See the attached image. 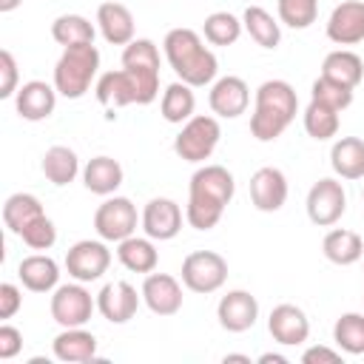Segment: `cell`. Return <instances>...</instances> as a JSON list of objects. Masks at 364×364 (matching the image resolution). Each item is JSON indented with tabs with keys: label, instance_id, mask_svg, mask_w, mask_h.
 Listing matches in <instances>:
<instances>
[{
	"label": "cell",
	"instance_id": "6da1fadb",
	"mask_svg": "<svg viewBox=\"0 0 364 364\" xmlns=\"http://www.w3.org/2000/svg\"><path fill=\"white\" fill-rule=\"evenodd\" d=\"M236 193V179L225 165H205L191 176L185 219L193 230H210L219 225L225 208Z\"/></svg>",
	"mask_w": 364,
	"mask_h": 364
},
{
	"label": "cell",
	"instance_id": "7a4b0ae2",
	"mask_svg": "<svg viewBox=\"0 0 364 364\" xmlns=\"http://www.w3.org/2000/svg\"><path fill=\"white\" fill-rule=\"evenodd\" d=\"M162 48H165L168 65L191 88H202V85H210L216 80V71H219L216 54L202 43L199 31H193V28H171L165 34V40H162Z\"/></svg>",
	"mask_w": 364,
	"mask_h": 364
},
{
	"label": "cell",
	"instance_id": "3957f363",
	"mask_svg": "<svg viewBox=\"0 0 364 364\" xmlns=\"http://www.w3.org/2000/svg\"><path fill=\"white\" fill-rule=\"evenodd\" d=\"M299 97L287 80H264L256 88V108L250 114V134L259 142H273L296 119Z\"/></svg>",
	"mask_w": 364,
	"mask_h": 364
},
{
	"label": "cell",
	"instance_id": "277c9868",
	"mask_svg": "<svg viewBox=\"0 0 364 364\" xmlns=\"http://www.w3.org/2000/svg\"><path fill=\"white\" fill-rule=\"evenodd\" d=\"M97 100L105 108H125V105H151L159 94V68H136L122 65L119 71L100 74Z\"/></svg>",
	"mask_w": 364,
	"mask_h": 364
},
{
	"label": "cell",
	"instance_id": "5b68a950",
	"mask_svg": "<svg viewBox=\"0 0 364 364\" xmlns=\"http://www.w3.org/2000/svg\"><path fill=\"white\" fill-rule=\"evenodd\" d=\"M97 71H100V51L94 43L68 46L63 48L54 65V88L65 100H80L91 88Z\"/></svg>",
	"mask_w": 364,
	"mask_h": 364
},
{
	"label": "cell",
	"instance_id": "8992f818",
	"mask_svg": "<svg viewBox=\"0 0 364 364\" xmlns=\"http://www.w3.org/2000/svg\"><path fill=\"white\" fill-rule=\"evenodd\" d=\"M222 136L219 119L208 114H193L188 122H182V131L173 139V151L185 162H205L216 151Z\"/></svg>",
	"mask_w": 364,
	"mask_h": 364
},
{
	"label": "cell",
	"instance_id": "52a82bcc",
	"mask_svg": "<svg viewBox=\"0 0 364 364\" xmlns=\"http://www.w3.org/2000/svg\"><path fill=\"white\" fill-rule=\"evenodd\" d=\"M228 282V262L216 250H193L182 262V284L191 293H216Z\"/></svg>",
	"mask_w": 364,
	"mask_h": 364
},
{
	"label": "cell",
	"instance_id": "ba28073f",
	"mask_svg": "<svg viewBox=\"0 0 364 364\" xmlns=\"http://www.w3.org/2000/svg\"><path fill=\"white\" fill-rule=\"evenodd\" d=\"M94 230L102 242H122L136 233V205L128 196H108L94 210Z\"/></svg>",
	"mask_w": 364,
	"mask_h": 364
},
{
	"label": "cell",
	"instance_id": "9c48e42d",
	"mask_svg": "<svg viewBox=\"0 0 364 364\" xmlns=\"http://www.w3.org/2000/svg\"><path fill=\"white\" fill-rule=\"evenodd\" d=\"M48 307H51V318L60 327H82L97 307V299L82 287V282L57 284Z\"/></svg>",
	"mask_w": 364,
	"mask_h": 364
},
{
	"label": "cell",
	"instance_id": "30bf717a",
	"mask_svg": "<svg viewBox=\"0 0 364 364\" xmlns=\"http://www.w3.org/2000/svg\"><path fill=\"white\" fill-rule=\"evenodd\" d=\"M347 210V193H344V185L333 176H324L318 179L310 193H307V216L313 225L318 228H330L336 225Z\"/></svg>",
	"mask_w": 364,
	"mask_h": 364
},
{
	"label": "cell",
	"instance_id": "8fae6325",
	"mask_svg": "<svg viewBox=\"0 0 364 364\" xmlns=\"http://www.w3.org/2000/svg\"><path fill=\"white\" fill-rule=\"evenodd\" d=\"M111 264V250L105 247V242H94V239H82L74 242L65 253V270L74 282H97L102 279V273Z\"/></svg>",
	"mask_w": 364,
	"mask_h": 364
},
{
	"label": "cell",
	"instance_id": "7c38bea8",
	"mask_svg": "<svg viewBox=\"0 0 364 364\" xmlns=\"http://www.w3.org/2000/svg\"><path fill=\"white\" fill-rule=\"evenodd\" d=\"M139 293L154 316H176L182 310V284L171 273H145Z\"/></svg>",
	"mask_w": 364,
	"mask_h": 364
},
{
	"label": "cell",
	"instance_id": "4fadbf2b",
	"mask_svg": "<svg viewBox=\"0 0 364 364\" xmlns=\"http://www.w3.org/2000/svg\"><path fill=\"white\" fill-rule=\"evenodd\" d=\"M216 318L228 333H245L259 318V301L247 290H228L216 304Z\"/></svg>",
	"mask_w": 364,
	"mask_h": 364
},
{
	"label": "cell",
	"instance_id": "5bb4252c",
	"mask_svg": "<svg viewBox=\"0 0 364 364\" xmlns=\"http://www.w3.org/2000/svg\"><path fill=\"white\" fill-rule=\"evenodd\" d=\"M250 202L262 213L282 210V205L287 202V176L273 165L259 168L250 176Z\"/></svg>",
	"mask_w": 364,
	"mask_h": 364
},
{
	"label": "cell",
	"instance_id": "9a60e30c",
	"mask_svg": "<svg viewBox=\"0 0 364 364\" xmlns=\"http://www.w3.org/2000/svg\"><path fill=\"white\" fill-rule=\"evenodd\" d=\"M142 230L154 242H168L182 230V208L168 196H154L142 210Z\"/></svg>",
	"mask_w": 364,
	"mask_h": 364
},
{
	"label": "cell",
	"instance_id": "2e32d148",
	"mask_svg": "<svg viewBox=\"0 0 364 364\" xmlns=\"http://www.w3.org/2000/svg\"><path fill=\"white\" fill-rule=\"evenodd\" d=\"M208 102H210V111L222 119H236L239 114L247 111V102H250V88L242 77H219L213 85H210V94H208Z\"/></svg>",
	"mask_w": 364,
	"mask_h": 364
},
{
	"label": "cell",
	"instance_id": "e0dca14e",
	"mask_svg": "<svg viewBox=\"0 0 364 364\" xmlns=\"http://www.w3.org/2000/svg\"><path fill=\"white\" fill-rule=\"evenodd\" d=\"M139 299H142V293L136 296V287H131L128 282H111L97 293V310L102 313L105 321L125 324L136 316Z\"/></svg>",
	"mask_w": 364,
	"mask_h": 364
},
{
	"label": "cell",
	"instance_id": "ac0fdd59",
	"mask_svg": "<svg viewBox=\"0 0 364 364\" xmlns=\"http://www.w3.org/2000/svg\"><path fill=\"white\" fill-rule=\"evenodd\" d=\"M267 330L273 336V341L284 344V347H296V344H304L307 336H310V321H307V313L296 304H276L267 316Z\"/></svg>",
	"mask_w": 364,
	"mask_h": 364
},
{
	"label": "cell",
	"instance_id": "d6986e66",
	"mask_svg": "<svg viewBox=\"0 0 364 364\" xmlns=\"http://www.w3.org/2000/svg\"><path fill=\"white\" fill-rule=\"evenodd\" d=\"M327 37L336 46H355L364 40V0H344L327 17Z\"/></svg>",
	"mask_w": 364,
	"mask_h": 364
},
{
	"label": "cell",
	"instance_id": "ffe728a7",
	"mask_svg": "<svg viewBox=\"0 0 364 364\" xmlns=\"http://www.w3.org/2000/svg\"><path fill=\"white\" fill-rule=\"evenodd\" d=\"M14 108L23 119L28 122H40V119H48L57 108V88L54 82H43V80H28L17 88L14 94Z\"/></svg>",
	"mask_w": 364,
	"mask_h": 364
},
{
	"label": "cell",
	"instance_id": "44dd1931",
	"mask_svg": "<svg viewBox=\"0 0 364 364\" xmlns=\"http://www.w3.org/2000/svg\"><path fill=\"white\" fill-rule=\"evenodd\" d=\"M97 26H100V34L105 37V43H111V46H128L134 40V14L122 3H114V0L100 3Z\"/></svg>",
	"mask_w": 364,
	"mask_h": 364
},
{
	"label": "cell",
	"instance_id": "7402d4cb",
	"mask_svg": "<svg viewBox=\"0 0 364 364\" xmlns=\"http://www.w3.org/2000/svg\"><path fill=\"white\" fill-rule=\"evenodd\" d=\"M17 276H20L23 287L31 293H51L60 282V264L46 253H31V256L20 259Z\"/></svg>",
	"mask_w": 364,
	"mask_h": 364
},
{
	"label": "cell",
	"instance_id": "603a6c76",
	"mask_svg": "<svg viewBox=\"0 0 364 364\" xmlns=\"http://www.w3.org/2000/svg\"><path fill=\"white\" fill-rule=\"evenodd\" d=\"M51 350H54V358L65 364H82L97 355V338L82 327H63V333L51 341Z\"/></svg>",
	"mask_w": 364,
	"mask_h": 364
},
{
	"label": "cell",
	"instance_id": "cb8c5ba5",
	"mask_svg": "<svg viewBox=\"0 0 364 364\" xmlns=\"http://www.w3.org/2000/svg\"><path fill=\"white\" fill-rule=\"evenodd\" d=\"M122 179H125L122 165L114 156H105V154L88 159L85 168H82V185L97 196H111L122 185Z\"/></svg>",
	"mask_w": 364,
	"mask_h": 364
},
{
	"label": "cell",
	"instance_id": "d4e9b609",
	"mask_svg": "<svg viewBox=\"0 0 364 364\" xmlns=\"http://www.w3.org/2000/svg\"><path fill=\"white\" fill-rule=\"evenodd\" d=\"M117 259L131 273H154L156 264H159V253L154 247V239L151 236H136V233L117 242Z\"/></svg>",
	"mask_w": 364,
	"mask_h": 364
},
{
	"label": "cell",
	"instance_id": "484cf974",
	"mask_svg": "<svg viewBox=\"0 0 364 364\" xmlns=\"http://www.w3.org/2000/svg\"><path fill=\"white\" fill-rule=\"evenodd\" d=\"M330 165L341 179H364V139L341 136L330 148Z\"/></svg>",
	"mask_w": 364,
	"mask_h": 364
},
{
	"label": "cell",
	"instance_id": "4316f807",
	"mask_svg": "<svg viewBox=\"0 0 364 364\" xmlns=\"http://www.w3.org/2000/svg\"><path fill=\"white\" fill-rule=\"evenodd\" d=\"M321 250L327 256V262L333 264H355L361 256H364V239L355 233V230H347V228H333L324 242H321Z\"/></svg>",
	"mask_w": 364,
	"mask_h": 364
},
{
	"label": "cell",
	"instance_id": "83f0119b",
	"mask_svg": "<svg viewBox=\"0 0 364 364\" xmlns=\"http://www.w3.org/2000/svg\"><path fill=\"white\" fill-rule=\"evenodd\" d=\"M321 77L336 80V82H341V85H347V88L355 91V85L364 80V63H361V57H358L355 51L336 48V51H330V54L324 57V63H321Z\"/></svg>",
	"mask_w": 364,
	"mask_h": 364
},
{
	"label": "cell",
	"instance_id": "f1b7e54d",
	"mask_svg": "<svg viewBox=\"0 0 364 364\" xmlns=\"http://www.w3.org/2000/svg\"><path fill=\"white\" fill-rule=\"evenodd\" d=\"M193 108H196V97H193V88L182 80L171 82L165 91H162V100H159V114L165 122H173V125H182L193 117Z\"/></svg>",
	"mask_w": 364,
	"mask_h": 364
},
{
	"label": "cell",
	"instance_id": "f546056e",
	"mask_svg": "<svg viewBox=\"0 0 364 364\" xmlns=\"http://www.w3.org/2000/svg\"><path fill=\"white\" fill-rule=\"evenodd\" d=\"M40 168H43V176H46L51 185L63 188V185H68V182L77 179V173H80V159H77V154H74L68 145H51V148L43 154Z\"/></svg>",
	"mask_w": 364,
	"mask_h": 364
},
{
	"label": "cell",
	"instance_id": "4dcf8cb0",
	"mask_svg": "<svg viewBox=\"0 0 364 364\" xmlns=\"http://www.w3.org/2000/svg\"><path fill=\"white\" fill-rule=\"evenodd\" d=\"M242 26L250 34V40L262 48H276L282 43V28H279L276 17L262 6H247L242 14Z\"/></svg>",
	"mask_w": 364,
	"mask_h": 364
},
{
	"label": "cell",
	"instance_id": "1f68e13d",
	"mask_svg": "<svg viewBox=\"0 0 364 364\" xmlns=\"http://www.w3.org/2000/svg\"><path fill=\"white\" fill-rule=\"evenodd\" d=\"M46 210H43V205H40V199L34 196V193H11L6 202H3V222H6V228L14 233V236H20L23 233V228L28 225V222H34L37 216H43Z\"/></svg>",
	"mask_w": 364,
	"mask_h": 364
},
{
	"label": "cell",
	"instance_id": "d6a6232c",
	"mask_svg": "<svg viewBox=\"0 0 364 364\" xmlns=\"http://www.w3.org/2000/svg\"><path fill=\"white\" fill-rule=\"evenodd\" d=\"M94 26L88 17L82 14H60L54 23H51V37L68 48V46H82V43H94Z\"/></svg>",
	"mask_w": 364,
	"mask_h": 364
},
{
	"label": "cell",
	"instance_id": "836d02e7",
	"mask_svg": "<svg viewBox=\"0 0 364 364\" xmlns=\"http://www.w3.org/2000/svg\"><path fill=\"white\" fill-rule=\"evenodd\" d=\"M333 341L341 353L364 355V316L361 313H341L333 324Z\"/></svg>",
	"mask_w": 364,
	"mask_h": 364
},
{
	"label": "cell",
	"instance_id": "e575fe53",
	"mask_svg": "<svg viewBox=\"0 0 364 364\" xmlns=\"http://www.w3.org/2000/svg\"><path fill=\"white\" fill-rule=\"evenodd\" d=\"M242 20L230 11H213L202 23V34L210 46H233L242 37Z\"/></svg>",
	"mask_w": 364,
	"mask_h": 364
},
{
	"label": "cell",
	"instance_id": "d590c367",
	"mask_svg": "<svg viewBox=\"0 0 364 364\" xmlns=\"http://www.w3.org/2000/svg\"><path fill=\"white\" fill-rule=\"evenodd\" d=\"M304 131L316 142L333 139L338 134V111L330 108V105H321V102L310 100V105L304 108Z\"/></svg>",
	"mask_w": 364,
	"mask_h": 364
},
{
	"label": "cell",
	"instance_id": "8d00e7d4",
	"mask_svg": "<svg viewBox=\"0 0 364 364\" xmlns=\"http://www.w3.org/2000/svg\"><path fill=\"white\" fill-rule=\"evenodd\" d=\"M279 20L290 28H307L318 17V0H276Z\"/></svg>",
	"mask_w": 364,
	"mask_h": 364
},
{
	"label": "cell",
	"instance_id": "74e56055",
	"mask_svg": "<svg viewBox=\"0 0 364 364\" xmlns=\"http://www.w3.org/2000/svg\"><path fill=\"white\" fill-rule=\"evenodd\" d=\"M310 100H316V102H321V105H330V108H336V111L341 114L344 108L353 105V88H347V85H341V82H336V80L318 77V80L313 82V88H310Z\"/></svg>",
	"mask_w": 364,
	"mask_h": 364
},
{
	"label": "cell",
	"instance_id": "f35d334b",
	"mask_svg": "<svg viewBox=\"0 0 364 364\" xmlns=\"http://www.w3.org/2000/svg\"><path fill=\"white\" fill-rule=\"evenodd\" d=\"M20 239H23L31 250H48V247H54V242H57V228H54V222L43 213V216H37L34 222H28V225L23 228Z\"/></svg>",
	"mask_w": 364,
	"mask_h": 364
},
{
	"label": "cell",
	"instance_id": "ab89813d",
	"mask_svg": "<svg viewBox=\"0 0 364 364\" xmlns=\"http://www.w3.org/2000/svg\"><path fill=\"white\" fill-rule=\"evenodd\" d=\"M17 94V63L9 48L0 51V97L9 100Z\"/></svg>",
	"mask_w": 364,
	"mask_h": 364
},
{
	"label": "cell",
	"instance_id": "60d3db41",
	"mask_svg": "<svg viewBox=\"0 0 364 364\" xmlns=\"http://www.w3.org/2000/svg\"><path fill=\"white\" fill-rule=\"evenodd\" d=\"M23 307V293L17 284L3 282L0 284V318H11L17 310Z\"/></svg>",
	"mask_w": 364,
	"mask_h": 364
},
{
	"label": "cell",
	"instance_id": "b9f144b4",
	"mask_svg": "<svg viewBox=\"0 0 364 364\" xmlns=\"http://www.w3.org/2000/svg\"><path fill=\"white\" fill-rule=\"evenodd\" d=\"M23 350V333L11 324H0V358L9 361Z\"/></svg>",
	"mask_w": 364,
	"mask_h": 364
},
{
	"label": "cell",
	"instance_id": "7bdbcfd3",
	"mask_svg": "<svg viewBox=\"0 0 364 364\" xmlns=\"http://www.w3.org/2000/svg\"><path fill=\"white\" fill-rule=\"evenodd\" d=\"M301 361L304 364H338L341 361V350H330V347H307L301 353Z\"/></svg>",
	"mask_w": 364,
	"mask_h": 364
},
{
	"label": "cell",
	"instance_id": "ee69618b",
	"mask_svg": "<svg viewBox=\"0 0 364 364\" xmlns=\"http://www.w3.org/2000/svg\"><path fill=\"white\" fill-rule=\"evenodd\" d=\"M259 364H287V355H282V353H262Z\"/></svg>",
	"mask_w": 364,
	"mask_h": 364
},
{
	"label": "cell",
	"instance_id": "f6af8a7d",
	"mask_svg": "<svg viewBox=\"0 0 364 364\" xmlns=\"http://www.w3.org/2000/svg\"><path fill=\"white\" fill-rule=\"evenodd\" d=\"M20 3H23V0H0V11H3V14H9V11H14Z\"/></svg>",
	"mask_w": 364,
	"mask_h": 364
},
{
	"label": "cell",
	"instance_id": "bcb514c9",
	"mask_svg": "<svg viewBox=\"0 0 364 364\" xmlns=\"http://www.w3.org/2000/svg\"><path fill=\"white\" fill-rule=\"evenodd\" d=\"M222 361H225V364H228V361H242V364H250V355H239V353H228V355H225Z\"/></svg>",
	"mask_w": 364,
	"mask_h": 364
},
{
	"label": "cell",
	"instance_id": "7dc6e473",
	"mask_svg": "<svg viewBox=\"0 0 364 364\" xmlns=\"http://www.w3.org/2000/svg\"><path fill=\"white\" fill-rule=\"evenodd\" d=\"M361 199H364V193H361Z\"/></svg>",
	"mask_w": 364,
	"mask_h": 364
}]
</instances>
